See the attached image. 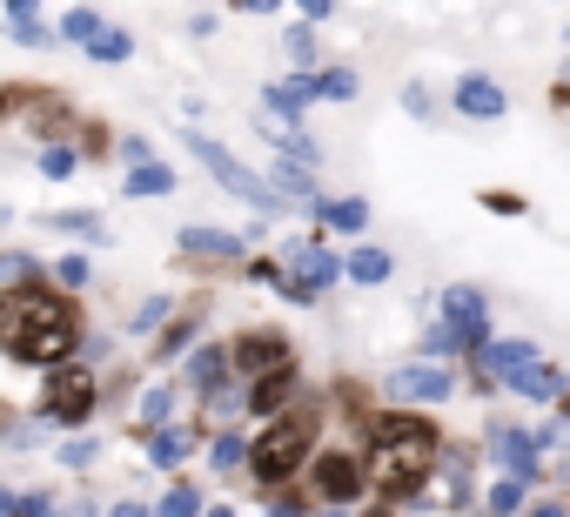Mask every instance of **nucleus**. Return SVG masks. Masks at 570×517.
<instances>
[{
    "mask_svg": "<svg viewBox=\"0 0 570 517\" xmlns=\"http://www.w3.org/2000/svg\"><path fill=\"white\" fill-rule=\"evenodd\" d=\"M75 343H81V323L61 290H48L41 276L0 290V350L14 363H68Z\"/></svg>",
    "mask_w": 570,
    "mask_h": 517,
    "instance_id": "nucleus-1",
    "label": "nucleus"
},
{
    "mask_svg": "<svg viewBox=\"0 0 570 517\" xmlns=\"http://www.w3.org/2000/svg\"><path fill=\"white\" fill-rule=\"evenodd\" d=\"M370 437H376V450H370V484L390 490V497H416L423 477L436 470V430H430L423 417L390 410V417H376Z\"/></svg>",
    "mask_w": 570,
    "mask_h": 517,
    "instance_id": "nucleus-2",
    "label": "nucleus"
},
{
    "mask_svg": "<svg viewBox=\"0 0 570 517\" xmlns=\"http://www.w3.org/2000/svg\"><path fill=\"white\" fill-rule=\"evenodd\" d=\"M316 450V417L309 410H289V417H275L255 443H248V470L275 490V484H289L303 470V457Z\"/></svg>",
    "mask_w": 570,
    "mask_h": 517,
    "instance_id": "nucleus-3",
    "label": "nucleus"
},
{
    "mask_svg": "<svg viewBox=\"0 0 570 517\" xmlns=\"http://www.w3.org/2000/svg\"><path fill=\"white\" fill-rule=\"evenodd\" d=\"M188 148L202 155V168H208V175H215V182H222L228 195H242V202H255V208H268V215L282 208V195H275V188H268V182H262L255 168H242V162H235V155H228L222 142H208V135H195V128H188Z\"/></svg>",
    "mask_w": 570,
    "mask_h": 517,
    "instance_id": "nucleus-4",
    "label": "nucleus"
},
{
    "mask_svg": "<svg viewBox=\"0 0 570 517\" xmlns=\"http://www.w3.org/2000/svg\"><path fill=\"white\" fill-rule=\"evenodd\" d=\"M343 276H350V263H343V255H330L323 242H296L289 248V303H316Z\"/></svg>",
    "mask_w": 570,
    "mask_h": 517,
    "instance_id": "nucleus-5",
    "label": "nucleus"
},
{
    "mask_svg": "<svg viewBox=\"0 0 570 517\" xmlns=\"http://www.w3.org/2000/svg\"><path fill=\"white\" fill-rule=\"evenodd\" d=\"M436 310H443L436 323H450L456 336H470V350H476V357H483V350L497 343V336H490V296H483L476 283H450Z\"/></svg>",
    "mask_w": 570,
    "mask_h": 517,
    "instance_id": "nucleus-6",
    "label": "nucleus"
},
{
    "mask_svg": "<svg viewBox=\"0 0 570 517\" xmlns=\"http://www.w3.org/2000/svg\"><path fill=\"white\" fill-rule=\"evenodd\" d=\"M88 410H95V370H48L41 417L48 423H88Z\"/></svg>",
    "mask_w": 570,
    "mask_h": 517,
    "instance_id": "nucleus-7",
    "label": "nucleus"
},
{
    "mask_svg": "<svg viewBox=\"0 0 570 517\" xmlns=\"http://www.w3.org/2000/svg\"><path fill=\"white\" fill-rule=\"evenodd\" d=\"M228 370H235V357L208 343V350H195V357H188V390H195L202 403H215V410L248 403V390H235V383H228Z\"/></svg>",
    "mask_w": 570,
    "mask_h": 517,
    "instance_id": "nucleus-8",
    "label": "nucleus"
},
{
    "mask_svg": "<svg viewBox=\"0 0 570 517\" xmlns=\"http://www.w3.org/2000/svg\"><path fill=\"white\" fill-rule=\"evenodd\" d=\"M483 450H490V457L503 464V477H517V484H530V490L543 484V464H537V450H543V443H537L530 430H510V423H490V430H483Z\"/></svg>",
    "mask_w": 570,
    "mask_h": 517,
    "instance_id": "nucleus-9",
    "label": "nucleus"
},
{
    "mask_svg": "<svg viewBox=\"0 0 570 517\" xmlns=\"http://www.w3.org/2000/svg\"><path fill=\"white\" fill-rule=\"evenodd\" d=\"M390 397L396 403H443V397H456V370H443V363H403V370H390Z\"/></svg>",
    "mask_w": 570,
    "mask_h": 517,
    "instance_id": "nucleus-10",
    "label": "nucleus"
},
{
    "mask_svg": "<svg viewBox=\"0 0 570 517\" xmlns=\"http://www.w3.org/2000/svg\"><path fill=\"white\" fill-rule=\"evenodd\" d=\"M309 484H316V497H323V504H336V510H343V504H356V497H363L370 464H356L350 450H330V457H316V477H309Z\"/></svg>",
    "mask_w": 570,
    "mask_h": 517,
    "instance_id": "nucleus-11",
    "label": "nucleus"
},
{
    "mask_svg": "<svg viewBox=\"0 0 570 517\" xmlns=\"http://www.w3.org/2000/svg\"><path fill=\"white\" fill-rule=\"evenodd\" d=\"M228 357H235V370H242L248 383H262V377H275V370H289V363H296V357H289V343H282L275 330H248Z\"/></svg>",
    "mask_w": 570,
    "mask_h": 517,
    "instance_id": "nucleus-12",
    "label": "nucleus"
},
{
    "mask_svg": "<svg viewBox=\"0 0 570 517\" xmlns=\"http://www.w3.org/2000/svg\"><path fill=\"white\" fill-rule=\"evenodd\" d=\"M262 101H268V121L289 128V121H303L309 101H323V88H316V75H289V81H268Z\"/></svg>",
    "mask_w": 570,
    "mask_h": 517,
    "instance_id": "nucleus-13",
    "label": "nucleus"
},
{
    "mask_svg": "<svg viewBox=\"0 0 570 517\" xmlns=\"http://www.w3.org/2000/svg\"><path fill=\"white\" fill-rule=\"evenodd\" d=\"M450 101H456V115H470V121H503V108H510L503 81H490V75H463Z\"/></svg>",
    "mask_w": 570,
    "mask_h": 517,
    "instance_id": "nucleus-14",
    "label": "nucleus"
},
{
    "mask_svg": "<svg viewBox=\"0 0 570 517\" xmlns=\"http://www.w3.org/2000/svg\"><path fill=\"white\" fill-rule=\"evenodd\" d=\"M523 363H537V343H523V336H497V343H490V350L476 357V383L490 390V377L503 383V377H517Z\"/></svg>",
    "mask_w": 570,
    "mask_h": 517,
    "instance_id": "nucleus-15",
    "label": "nucleus"
},
{
    "mask_svg": "<svg viewBox=\"0 0 570 517\" xmlns=\"http://www.w3.org/2000/svg\"><path fill=\"white\" fill-rule=\"evenodd\" d=\"M175 242H181V255H208V263H242L248 255V242L228 235V228H181Z\"/></svg>",
    "mask_w": 570,
    "mask_h": 517,
    "instance_id": "nucleus-16",
    "label": "nucleus"
},
{
    "mask_svg": "<svg viewBox=\"0 0 570 517\" xmlns=\"http://www.w3.org/2000/svg\"><path fill=\"white\" fill-rule=\"evenodd\" d=\"M503 383H510L517 397H530V403H563V370H550L543 357H537V363H523V370H517V377H503Z\"/></svg>",
    "mask_w": 570,
    "mask_h": 517,
    "instance_id": "nucleus-17",
    "label": "nucleus"
},
{
    "mask_svg": "<svg viewBox=\"0 0 570 517\" xmlns=\"http://www.w3.org/2000/svg\"><path fill=\"white\" fill-rule=\"evenodd\" d=\"M316 222L336 228V235H363V228H370V202H363V195H336V202L323 195V202H316Z\"/></svg>",
    "mask_w": 570,
    "mask_h": 517,
    "instance_id": "nucleus-18",
    "label": "nucleus"
},
{
    "mask_svg": "<svg viewBox=\"0 0 570 517\" xmlns=\"http://www.w3.org/2000/svg\"><path fill=\"white\" fill-rule=\"evenodd\" d=\"M195 443H202V430L168 423V430H155V437H148V457H155L161 470H175V464H188V457H195Z\"/></svg>",
    "mask_w": 570,
    "mask_h": 517,
    "instance_id": "nucleus-19",
    "label": "nucleus"
},
{
    "mask_svg": "<svg viewBox=\"0 0 570 517\" xmlns=\"http://www.w3.org/2000/svg\"><path fill=\"white\" fill-rule=\"evenodd\" d=\"M296 383H303L296 363H289V370H275V377H262V383H248V410H255V417H275L282 403L296 397Z\"/></svg>",
    "mask_w": 570,
    "mask_h": 517,
    "instance_id": "nucleus-20",
    "label": "nucleus"
},
{
    "mask_svg": "<svg viewBox=\"0 0 570 517\" xmlns=\"http://www.w3.org/2000/svg\"><path fill=\"white\" fill-rule=\"evenodd\" d=\"M262 135L282 148V162H303V168H316V162H323V148H316L303 128H282V121H268V115H262Z\"/></svg>",
    "mask_w": 570,
    "mask_h": 517,
    "instance_id": "nucleus-21",
    "label": "nucleus"
},
{
    "mask_svg": "<svg viewBox=\"0 0 570 517\" xmlns=\"http://www.w3.org/2000/svg\"><path fill=\"white\" fill-rule=\"evenodd\" d=\"M343 263H350V283H390V270H396V255L390 248H356V255H343Z\"/></svg>",
    "mask_w": 570,
    "mask_h": 517,
    "instance_id": "nucleus-22",
    "label": "nucleus"
},
{
    "mask_svg": "<svg viewBox=\"0 0 570 517\" xmlns=\"http://www.w3.org/2000/svg\"><path fill=\"white\" fill-rule=\"evenodd\" d=\"M101 35H108L101 8H68V14H61V41H75V48H95Z\"/></svg>",
    "mask_w": 570,
    "mask_h": 517,
    "instance_id": "nucleus-23",
    "label": "nucleus"
},
{
    "mask_svg": "<svg viewBox=\"0 0 570 517\" xmlns=\"http://www.w3.org/2000/svg\"><path fill=\"white\" fill-rule=\"evenodd\" d=\"M128 195H175V168L168 162H135L128 168Z\"/></svg>",
    "mask_w": 570,
    "mask_h": 517,
    "instance_id": "nucleus-24",
    "label": "nucleus"
},
{
    "mask_svg": "<svg viewBox=\"0 0 570 517\" xmlns=\"http://www.w3.org/2000/svg\"><path fill=\"white\" fill-rule=\"evenodd\" d=\"M8 35H14L21 48H41V41H48V21H41V8L14 0V8H8Z\"/></svg>",
    "mask_w": 570,
    "mask_h": 517,
    "instance_id": "nucleus-25",
    "label": "nucleus"
},
{
    "mask_svg": "<svg viewBox=\"0 0 570 517\" xmlns=\"http://www.w3.org/2000/svg\"><path fill=\"white\" fill-rule=\"evenodd\" d=\"M168 410H175V390H148V397H141V410H135V437L168 430Z\"/></svg>",
    "mask_w": 570,
    "mask_h": 517,
    "instance_id": "nucleus-26",
    "label": "nucleus"
},
{
    "mask_svg": "<svg viewBox=\"0 0 570 517\" xmlns=\"http://www.w3.org/2000/svg\"><path fill=\"white\" fill-rule=\"evenodd\" d=\"M268 188H275V195H309V202H323V195H316V175H309L303 162H275Z\"/></svg>",
    "mask_w": 570,
    "mask_h": 517,
    "instance_id": "nucleus-27",
    "label": "nucleus"
},
{
    "mask_svg": "<svg viewBox=\"0 0 570 517\" xmlns=\"http://www.w3.org/2000/svg\"><path fill=\"white\" fill-rule=\"evenodd\" d=\"M523 497H530V484H517V477H503V484H490V497H483V510H490V517H517V510H523Z\"/></svg>",
    "mask_w": 570,
    "mask_h": 517,
    "instance_id": "nucleus-28",
    "label": "nucleus"
},
{
    "mask_svg": "<svg viewBox=\"0 0 570 517\" xmlns=\"http://www.w3.org/2000/svg\"><path fill=\"white\" fill-rule=\"evenodd\" d=\"M208 464H215V470H242V464H248V437H235V430H222V437L208 443Z\"/></svg>",
    "mask_w": 570,
    "mask_h": 517,
    "instance_id": "nucleus-29",
    "label": "nucleus"
},
{
    "mask_svg": "<svg viewBox=\"0 0 570 517\" xmlns=\"http://www.w3.org/2000/svg\"><path fill=\"white\" fill-rule=\"evenodd\" d=\"M161 517H208V504H202L195 484H175V490L161 497Z\"/></svg>",
    "mask_w": 570,
    "mask_h": 517,
    "instance_id": "nucleus-30",
    "label": "nucleus"
},
{
    "mask_svg": "<svg viewBox=\"0 0 570 517\" xmlns=\"http://www.w3.org/2000/svg\"><path fill=\"white\" fill-rule=\"evenodd\" d=\"M316 88H323V101H356V68H323Z\"/></svg>",
    "mask_w": 570,
    "mask_h": 517,
    "instance_id": "nucleus-31",
    "label": "nucleus"
},
{
    "mask_svg": "<svg viewBox=\"0 0 570 517\" xmlns=\"http://www.w3.org/2000/svg\"><path fill=\"white\" fill-rule=\"evenodd\" d=\"M128 55H135V41H128L121 28H108V35L88 48V61H108V68H115V61H128Z\"/></svg>",
    "mask_w": 570,
    "mask_h": 517,
    "instance_id": "nucleus-32",
    "label": "nucleus"
},
{
    "mask_svg": "<svg viewBox=\"0 0 570 517\" xmlns=\"http://www.w3.org/2000/svg\"><path fill=\"white\" fill-rule=\"evenodd\" d=\"M316 55H323V48H316V35H309V28H296V35H289V61H296V75H323V68H316Z\"/></svg>",
    "mask_w": 570,
    "mask_h": 517,
    "instance_id": "nucleus-33",
    "label": "nucleus"
},
{
    "mask_svg": "<svg viewBox=\"0 0 570 517\" xmlns=\"http://www.w3.org/2000/svg\"><path fill=\"white\" fill-rule=\"evenodd\" d=\"M55 276H61V290H81V283H95V263L88 255H55Z\"/></svg>",
    "mask_w": 570,
    "mask_h": 517,
    "instance_id": "nucleus-34",
    "label": "nucleus"
},
{
    "mask_svg": "<svg viewBox=\"0 0 570 517\" xmlns=\"http://www.w3.org/2000/svg\"><path fill=\"white\" fill-rule=\"evenodd\" d=\"M75 168H81V155H75V148H48V155H41V175H48V182H68Z\"/></svg>",
    "mask_w": 570,
    "mask_h": 517,
    "instance_id": "nucleus-35",
    "label": "nucleus"
},
{
    "mask_svg": "<svg viewBox=\"0 0 570 517\" xmlns=\"http://www.w3.org/2000/svg\"><path fill=\"white\" fill-rule=\"evenodd\" d=\"M168 310H175L168 296H148V303L135 310V323H128V330H135V336H148V330H161V316H168Z\"/></svg>",
    "mask_w": 570,
    "mask_h": 517,
    "instance_id": "nucleus-36",
    "label": "nucleus"
},
{
    "mask_svg": "<svg viewBox=\"0 0 570 517\" xmlns=\"http://www.w3.org/2000/svg\"><path fill=\"white\" fill-rule=\"evenodd\" d=\"M55 222H61L68 235H88V242H101V235H108V228H101L95 215H81V208H68V215H55Z\"/></svg>",
    "mask_w": 570,
    "mask_h": 517,
    "instance_id": "nucleus-37",
    "label": "nucleus"
},
{
    "mask_svg": "<svg viewBox=\"0 0 570 517\" xmlns=\"http://www.w3.org/2000/svg\"><path fill=\"white\" fill-rule=\"evenodd\" d=\"M61 464H68V470H88V464H95V437H68V443H61Z\"/></svg>",
    "mask_w": 570,
    "mask_h": 517,
    "instance_id": "nucleus-38",
    "label": "nucleus"
},
{
    "mask_svg": "<svg viewBox=\"0 0 570 517\" xmlns=\"http://www.w3.org/2000/svg\"><path fill=\"white\" fill-rule=\"evenodd\" d=\"M14 517H55V497L48 490H28V497H14Z\"/></svg>",
    "mask_w": 570,
    "mask_h": 517,
    "instance_id": "nucleus-39",
    "label": "nucleus"
},
{
    "mask_svg": "<svg viewBox=\"0 0 570 517\" xmlns=\"http://www.w3.org/2000/svg\"><path fill=\"white\" fill-rule=\"evenodd\" d=\"M202 330V316H188V323H175L168 336H161V357H175V350H188V336Z\"/></svg>",
    "mask_w": 570,
    "mask_h": 517,
    "instance_id": "nucleus-40",
    "label": "nucleus"
},
{
    "mask_svg": "<svg viewBox=\"0 0 570 517\" xmlns=\"http://www.w3.org/2000/svg\"><path fill=\"white\" fill-rule=\"evenodd\" d=\"M483 208H497V215H523V195H510V188H490V195H483Z\"/></svg>",
    "mask_w": 570,
    "mask_h": 517,
    "instance_id": "nucleus-41",
    "label": "nucleus"
},
{
    "mask_svg": "<svg viewBox=\"0 0 570 517\" xmlns=\"http://www.w3.org/2000/svg\"><path fill=\"white\" fill-rule=\"evenodd\" d=\"M268 517H309L303 497H268Z\"/></svg>",
    "mask_w": 570,
    "mask_h": 517,
    "instance_id": "nucleus-42",
    "label": "nucleus"
},
{
    "mask_svg": "<svg viewBox=\"0 0 570 517\" xmlns=\"http://www.w3.org/2000/svg\"><path fill=\"white\" fill-rule=\"evenodd\" d=\"M403 108H410V115H430V95H423V88L410 81V88H403Z\"/></svg>",
    "mask_w": 570,
    "mask_h": 517,
    "instance_id": "nucleus-43",
    "label": "nucleus"
},
{
    "mask_svg": "<svg viewBox=\"0 0 570 517\" xmlns=\"http://www.w3.org/2000/svg\"><path fill=\"white\" fill-rule=\"evenodd\" d=\"M115 517H161V510H148V504H115Z\"/></svg>",
    "mask_w": 570,
    "mask_h": 517,
    "instance_id": "nucleus-44",
    "label": "nucleus"
},
{
    "mask_svg": "<svg viewBox=\"0 0 570 517\" xmlns=\"http://www.w3.org/2000/svg\"><path fill=\"white\" fill-rule=\"evenodd\" d=\"M530 517H570V510H563V504H537Z\"/></svg>",
    "mask_w": 570,
    "mask_h": 517,
    "instance_id": "nucleus-45",
    "label": "nucleus"
},
{
    "mask_svg": "<svg viewBox=\"0 0 570 517\" xmlns=\"http://www.w3.org/2000/svg\"><path fill=\"white\" fill-rule=\"evenodd\" d=\"M0 517H14V490H0Z\"/></svg>",
    "mask_w": 570,
    "mask_h": 517,
    "instance_id": "nucleus-46",
    "label": "nucleus"
},
{
    "mask_svg": "<svg viewBox=\"0 0 570 517\" xmlns=\"http://www.w3.org/2000/svg\"><path fill=\"white\" fill-rule=\"evenodd\" d=\"M208 517H235V510H228V504H215V510H208Z\"/></svg>",
    "mask_w": 570,
    "mask_h": 517,
    "instance_id": "nucleus-47",
    "label": "nucleus"
},
{
    "mask_svg": "<svg viewBox=\"0 0 570 517\" xmlns=\"http://www.w3.org/2000/svg\"><path fill=\"white\" fill-rule=\"evenodd\" d=\"M0 115H8V95H0Z\"/></svg>",
    "mask_w": 570,
    "mask_h": 517,
    "instance_id": "nucleus-48",
    "label": "nucleus"
},
{
    "mask_svg": "<svg viewBox=\"0 0 570 517\" xmlns=\"http://www.w3.org/2000/svg\"><path fill=\"white\" fill-rule=\"evenodd\" d=\"M370 517H390V510H370Z\"/></svg>",
    "mask_w": 570,
    "mask_h": 517,
    "instance_id": "nucleus-49",
    "label": "nucleus"
}]
</instances>
